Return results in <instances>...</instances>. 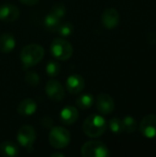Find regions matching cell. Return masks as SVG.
Segmentation results:
<instances>
[{
    "label": "cell",
    "mask_w": 156,
    "mask_h": 157,
    "mask_svg": "<svg viewBox=\"0 0 156 157\" xmlns=\"http://www.w3.org/2000/svg\"><path fill=\"white\" fill-rule=\"evenodd\" d=\"M50 13L52 14L53 16L59 17V18H62V17H64V15L66 13V8H65L63 4H62V3H55L52 6Z\"/></svg>",
    "instance_id": "22"
},
{
    "label": "cell",
    "mask_w": 156,
    "mask_h": 157,
    "mask_svg": "<svg viewBox=\"0 0 156 157\" xmlns=\"http://www.w3.org/2000/svg\"><path fill=\"white\" fill-rule=\"evenodd\" d=\"M44 56V49L40 44H29L20 52V60L24 68L31 67L39 63Z\"/></svg>",
    "instance_id": "2"
},
{
    "label": "cell",
    "mask_w": 156,
    "mask_h": 157,
    "mask_svg": "<svg viewBox=\"0 0 156 157\" xmlns=\"http://www.w3.org/2000/svg\"><path fill=\"white\" fill-rule=\"evenodd\" d=\"M16 45V40L10 33H4L0 36V52L4 53L10 52Z\"/></svg>",
    "instance_id": "15"
},
{
    "label": "cell",
    "mask_w": 156,
    "mask_h": 157,
    "mask_svg": "<svg viewBox=\"0 0 156 157\" xmlns=\"http://www.w3.org/2000/svg\"><path fill=\"white\" fill-rule=\"evenodd\" d=\"M0 153L4 156L14 157L18 155L19 149L15 143L11 141H6L0 144Z\"/></svg>",
    "instance_id": "16"
},
{
    "label": "cell",
    "mask_w": 156,
    "mask_h": 157,
    "mask_svg": "<svg viewBox=\"0 0 156 157\" xmlns=\"http://www.w3.org/2000/svg\"><path fill=\"white\" fill-rule=\"evenodd\" d=\"M17 143L24 147L28 153L32 152L33 144L36 141V132L32 126L24 125L19 128L17 135Z\"/></svg>",
    "instance_id": "6"
},
{
    "label": "cell",
    "mask_w": 156,
    "mask_h": 157,
    "mask_svg": "<svg viewBox=\"0 0 156 157\" xmlns=\"http://www.w3.org/2000/svg\"><path fill=\"white\" fill-rule=\"evenodd\" d=\"M71 141V134L68 130L63 127L51 128L49 134L50 144L55 149H63L69 145Z\"/></svg>",
    "instance_id": "3"
},
{
    "label": "cell",
    "mask_w": 156,
    "mask_h": 157,
    "mask_svg": "<svg viewBox=\"0 0 156 157\" xmlns=\"http://www.w3.org/2000/svg\"><path fill=\"white\" fill-rule=\"evenodd\" d=\"M107 127L108 125L106 120L102 116L92 114L85 120L83 124V132L90 138H97L105 133Z\"/></svg>",
    "instance_id": "1"
},
{
    "label": "cell",
    "mask_w": 156,
    "mask_h": 157,
    "mask_svg": "<svg viewBox=\"0 0 156 157\" xmlns=\"http://www.w3.org/2000/svg\"><path fill=\"white\" fill-rule=\"evenodd\" d=\"M61 72V65L56 61H50L46 65V73L50 77L57 76Z\"/></svg>",
    "instance_id": "20"
},
{
    "label": "cell",
    "mask_w": 156,
    "mask_h": 157,
    "mask_svg": "<svg viewBox=\"0 0 156 157\" xmlns=\"http://www.w3.org/2000/svg\"><path fill=\"white\" fill-rule=\"evenodd\" d=\"M97 109L99 113L103 115H109L115 109V102L108 94H99L97 98Z\"/></svg>",
    "instance_id": "9"
},
{
    "label": "cell",
    "mask_w": 156,
    "mask_h": 157,
    "mask_svg": "<svg viewBox=\"0 0 156 157\" xmlns=\"http://www.w3.org/2000/svg\"><path fill=\"white\" fill-rule=\"evenodd\" d=\"M61 18L53 16L52 14H49L45 17V19H44V25H45V28L49 30V31H51V32H55L58 30L59 27L61 26Z\"/></svg>",
    "instance_id": "17"
},
{
    "label": "cell",
    "mask_w": 156,
    "mask_h": 157,
    "mask_svg": "<svg viewBox=\"0 0 156 157\" xmlns=\"http://www.w3.org/2000/svg\"><path fill=\"white\" fill-rule=\"evenodd\" d=\"M66 88L71 94H79L85 88V80L79 75H72L66 79Z\"/></svg>",
    "instance_id": "12"
},
{
    "label": "cell",
    "mask_w": 156,
    "mask_h": 157,
    "mask_svg": "<svg viewBox=\"0 0 156 157\" xmlns=\"http://www.w3.org/2000/svg\"><path fill=\"white\" fill-rule=\"evenodd\" d=\"M37 110V104L31 98H26L22 100L17 106V113L20 116L33 115Z\"/></svg>",
    "instance_id": "14"
},
{
    "label": "cell",
    "mask_w": 156,
    "mask_h": 157,
    "mask_svg": "<svg viewBox=\"0 0 156 157\" xmlns=\"http://www.w3.org/2000/svg\"><path fill=\"white\" fill-rule=\"evenodd\" d=\"M81 155L84 157H108L109 151L102 142L90 141L82 146Z\"/></svg>",
    "instance_id": "5"
},
{
    "label": "cell",
    "mask_w": 156,
    "mask_h": 157,
    "mask_svg": "<svg viewBox=\"0 0 156 157\" xmlns=\"http://www.w3.org/2000/svg\"><path fill=\"white\" fill-rule=\"evenodd\" d=\"M20 11L17 6L11 4H4L0 6V19L5 22H13L18 19Z\"/></svg>",
    "instance_id": "11"
},
{
    "label": "cell",
    "mask_w": 156,
    "mask_h": 157,
    "mask_svg": "<svg viewBox=\"0 0 156 157\" xmlns=\"http://www.w3.org/2000/svg\"><path fill=\"white\" fill-rule=\"evenodd\" d=\"M95 102V98L91 94L86 93L81 95L76 99V105L78 108L82 109H90Z\"/></svg>",
    "instance_id": "18"
},
{
    "label": "cell",
    "mask_w": 156,
    "mask_h": 157,
    "mask_svg": "<svg viewBox=\"0 0 156 157\" xmlns=\"http://www.w3.org/2000/svg\"><path fill=\"white\" fill-rule=\"evenodd\" d=\"M148 41L151 45H154V43L156 42V36L154 32H151L148 36Z\"/></svg>",
    "instance_id": "26"
},
{
    "label": "cell",
    "mask_w": 156,
    "mask_h": 157,
    "mask_svg": "<svg viewBox=\"0 0 156 157\" xmlns=\"http://www.w3.org/2000/svg\"><path fill=\"white\" fill-rule=\"evenodd\" d=\"M122 126H123V132H126L127 133H132L137 129L136 121L131 116L125 117L122 120Z\"/></svg>",
    "instance_id": "19"
},
{
    "label": "cell",
    "mask_w": 156,
    "mask_h": 157,
    "mask_svg": "<svg viewBox=\"0 0 156 157\" xmlns=\"http://www.w3.org/2000/svg\"><path fill=\"white\" fill-rule=\"evenodd\" d=\"M40 123L42 125V127L44 129H51L52 128V125H53V121L51 117L49 116H46V117H43L40 121Z\"/></svg>",
    "instance_id": "25"
},
{
    "label": "cell",
    "mask_w": 156,
    "mask_h": 157,
    "mask_svg": "<svg viewBox=\"0 0 156 157\" xmlns=\"http://www.w3.org/2000/svg\"><path fill=\"white\" fill-rule=\"evenodd\" d=\"M25 81L30 86H37L40 84V76L34 72H29L25 76Z\"/></svg>",
    "instance_id": "24"
},
{
    "label": "cell",
    "mask_w": 156,
    "mask_h": 157,
    "mask_svg": "<svg viewBox=\"0 0 156 157\" xmlns=\"http://www.w3.org/2000/svg\"><path fill=\"white\" fill-rule=\"evenodd\" d=\"M51 157H64V155L63 154H60V153H54V154H51Z\"/></svg>",
    "instance_id": "28"
},
{
    "label": "cell",
    "mask_w": 156,
    "mask_h": 157,
    "mask_svg": "<svg viewBox=\"0 0 156 157\" xmlns=\"http://www.w3.org/2000/svg\"><path fill=\"white\" fill-rule=\"evenodd\" d=\"M140 131L143 136L149 139L156 138V115L149 114L143 118L140 124Z\"/></svg>",
    "instance_id": "7"
},
{
    "label": "cell",
    "mask_w": 156,
    "mask_h": 157,
    "mask_svg": "<svg viewBox=\"0 0 156 157\" xmlns=\"http://www.w3.org/2000/svg\"><path fill=\"white\" fill-rule=\"evenodd\" d=\"M45 92L51 100L56 102L62 101L65 96V92L62 84L53 79L47 82L45 86Z\"/></svg>",
    "instance_id": "8"
},
{
    "label": "cell",
    "mask_w": 156,
    "mask_h": 157,
    "mask_svg": "<svg viewBox=\"0 0 156 157\" xmlns=\"http://www.w3.org/2000/svg\"><path fill=\"white\" fill-rule=\"evenodd\" d=\"M58 33L63 36V37H68L70 36L73 31H74V26L72 23L70 22H66V23H63V24H61V26L59 27L58 29Z\"/></svg>",
    "instance_id": "23"
},
{
    "label": "cell",
    "mask_w": 156,
    "mask_h": 157,
    "mask_svg": "<svg viewBox=\"0 0 156 157\" xmlns=\"http://www.w3.org/2000/svg\"><path fill=\"white\" fill-rule=\"evenodd\" d=\"M101 21L105 28L112 29L120 23V14L115 8H107L101 16Z\"/></svg>",
    "instance_id": "10"
},
{
    "label": "cell",
    "mask_w": 156,
    "mask_h": 157,
    "mask_svg": "<svg viewBox=\"0 0 156 157\" xmlns=\"http://www.w3.org/2000/svg\"><path fill=\"white\" fill-rule=\"evenodd\" d=\"M74 49L69 41L64 39H54L51 44V53L60 61H66L73 55Z\"/></svg>",
    "instance_id": "4"
},
{
    "label": "cell",
    "mask_w": 156,
    "mask_h": 157,
    "mask_svg": "<svg viewBox=\"0 0 156 157\" xmlns=\"http://www.w3.org/2000/svg\"><path fill=\"white\" fill-rule=\"evenodd\" d=\"M79 113L76 108L73 106L64 107L60 112V120L65 125H72L77 121Z\"/></svg>",
    "instance_id": "13"
},
{
    "label": "cell",
    "mask_w": 156,
    "mask_h": 157,
    "mask_svg": "<svg viewBox=\"0 0 156 157\" xmlns=\"http://www.w3.org/2000/svg\"><path fill=\"white\" fill-rule=\"evenodd\" d=\"M109 130L115 134H120L123 132L122 121L119 118H113L108 121Z\"/></svg>",
    "instance_id": "21"
},
{
    "label": "cell",
    "mask_w": 156,
    "mask_h": 157,
    "mask_svg": "<svg viewBox=\"0 0 156 157\" xmlns=\"http://www.w3.org/2000/svg\"><path fill=\"white\" fill-rule=\"evenodd\" d=\"M19 1L27 6H34L36 4H38L40 0H19Z\"/></svg>",
    "instance_id": "27"
}]
</instances>
